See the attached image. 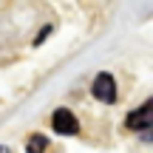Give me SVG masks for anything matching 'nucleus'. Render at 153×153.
Returning <instances> with one entry per match:
<instances>
[{
  "label": "nucleus",
  "mask_w": 153,
  "mask_h": 153,
  "mask_svg": "<svg viewBox=\"0 0 153 153\" xmlns=\"http://www.w3.org/2000/svg\"><path fill=\"white\" fill-rule=\"evenodd\" d=\"M45 148H48V139L43 136V133H31L26 142V150L28 153H45Z\"/></svg>",
  "instance_id": "nucleus-4"
},
{
  "label": "nucleus",
  "mask_w": 153,
  "mask_h": 153,
  "mask_svg": "<svg viewBox=\"0 0 153 153\" xmlns=\"http://www.w3.org/2000/svg\"><path fill=\"white\" fill-rule=\"evenodd\" d=\"M91 94H94V99H99V102H105V105L116 102V79L108 71L97 74V79H94V85H91Z\"/></svg>",
  "instance_id": "nucleus-1"
},
{
  "label": "nucleus",
  "mask_w": 153,
  "mask_h": 153,
  "mask_svg": "<svg viewBox=\"0 0 153 153\" xmlns=\"http://www.w3.org/2000/svg\"><path fill=\"white\" fill-rule=\"evenodd\" d=\"M150 122H153V102L150 99L142 108H136L133 114H128V128H131V131H142L145 139H148V133H150Z\"/></svg>",
  "instance_id": "nucleus-3"
},
{
  "label": "nucleus",
  "mask_w": 153,
  "mask_h": 153,
  "mask_svg": "<svg viewBox=\"0 0 153 153\" xmlns=\"http://www.w3.org/2000/svg\"><path fill=\"white\" fill-rule=\"evenodd\" d=\"M51 128H54L57 133H62V136H76V133H79V122H76V116L68 108H57L54 111Z\"/></svg>",
  "instance_id": "nucleus-2"
}]
</instances>
